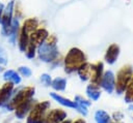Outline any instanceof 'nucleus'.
Instances as JSON below:
<instances>
[{"instance_id":"obj_1","label":"nucleus","mask_w":133,"mask_h":123,"mask_svg":"<svg viewBox=\"0 0 133 123\" xmlns=\"http://www.w3.org/2000/svg\"><path fill=\"white\" fill-rule=\"evenodd\" d=\"M37 53L41 61L46 63L54 61L58 55V51L56 47V37L48 36V38L38 47Z\"/></svg>"},{"instance_id":"obj_2","label":"nucleus","mask_w":133,"mask_h":123,"mask_svg":"<svg viewBox=\"0 0 133 123\" xmlns=\"http://www.w3.org/2000/svg\"><path fill=\"white\" fill-rule=\"evenodd\" d=\"M83 63H85V55L81 50L73 48L70 50L64 59V70L65 72L71 73L75 70H78V68Z\"/></svg>"},{"instance_id":"obj_3","label":"nucleus","mask_w":133,"mask_h":123,"mask_svg":"<svg viewBox=\"0 0 133 123\" xmlns=\"http://www.w3.org/2000/svg\"><path fill=\"white\" fill-rule=\"evenodd\" d=\"M34 91L35 89L33 87H24L19 89L17 93L12 95L9 101L5 104V109L7 111H15L17 106H19L21 103H23L28 99H31L34 95Z\"/></svg>"},{"instance_id":"obj_4","label":"nucleus","mask_w":133,"mask_h":123,"mask_svg":"<svg viewBox=\"0 0 133 123\" xmlns=\"http://www.w3.org/2000/svg\"><path fill=\"white\" fill-rule=\"evenodd\" d=\"M133 76V69L131 66L126 65L122 67V69L117 72L115 79V91L117 94H122L126 91L129 83L131 82Z\"/></svg>"},{"instance_id":"obj_5","label":"nucleus","mask_w":133,"mask_h":123,"mask_svg":"<svg viewBox=\"0 0 133 123\" xmlns=\"http://www.w3.org/2000/svg\"><path fill=\"white\" fill-rule=\"evenodd\" d=\"M49 107H50L49 101H42L35 103L26 118V123H39L43 120L46 113L48 112Z\"/></svg>"},{"instance_id":"obj_6","label":"nucleus","mask_w":133,"mask_h":123,"mask_svg":"<svg viewBox=\"0 0 133 123\" xmlns=\"http://www.w3.org/2000/svg\"><path fill=\"white\" fill-rule=\"evenodd\" d=\"M66 117L68 114L65 111L61 109H54L52 111L47 112L39 123H61L66 119Z\"/></svg>"},{"instance_id":"obj_7","label":"nucleus","mask_w":133,"mask_h":123,"mask_svg":"<svg viewBox=\"0 0 133 123\" xmlns=\"http://www.w3.org/2000/svg\"><path fill=\"white\" fill-rule=\"evenodd\" d=\"M99 86L107 93H112L115 90V75L111 70H107L103 73Z\"/></svg>"},{"instance_id":"obj_8","label":"nucleus","mask_w":133,"mask_h":123,"mask_svg":"<svg viewBox=\"0 0 133 123\" xmlns=\"http://www.w3.org/2000/svg\"><path fill=\"white\" fill-rule=\"evenodd\" d=\"M12 6H14V1H10L6 8L3 11L2 19H1V24H2V32L3 34H8L10 32V27H11V17H12Z\"/></svg>"},{"instance_id":"obj_9","label":"nucleus","mask_w":133,"mask_h":123,"mask_svg":"<svg viewBox=\"0 0 133 123\" xmlns=\"http://www.w3.org/2000/svg\"><path fill=\"white\" fill-rule=\"evenodd\" d=\"M34 99H28L26 101H24L23 103H21L19 106H17V109L15 110V115L18 119L22 120L24 118H27V116L29 115L30 111L32 110V107L34 106L35 102Z\"/></svg>"},{"instance_id":"obj_10","label":"nucleus","mask_w":133,"mask_h":123,"mask_svg":"<svg viewBox=\"0 0 133 123\" xmlns=\"http://www.w3.org/2000/svg\"><path fill=\"white\" fill-rule=\"evenodd\" d=\"M103 75V63L98 62L90 65V83L99 85Z\"/></svg>"},{"instance_id":"obj_11","label":"nucleus","mask_w":133,"mask_h":123,"mask_svg":"<svg viewBox=\"0 0 133 123\" xmlns=\"http://www.w3.org/2000/svg\"><path fill=\"white\" fill-rule=\"evenodd\" d=\"M49 34H48V31L46 29H36L34 32L31 33V36L29 37V42L33 43L35 47L36 45H41L47 38H48Z\"/></svg>"},{"instance_id":"obj_12","label":"nucleus","mask_w":133,"mask_h":123,"mask_svg":"<svg viewBox=\"0 0 133 123\" xmlns=\"http://www.w3.org/2000/svg\"><path fill=\"white\" fill-rule=\"evenodd\" d=\"M14 90V84L7 82L6 84H4V86L0 89V106L2 105H5L9 99L11 98L12 96V91Z\"/></svg>"},{"instance_id":"obj_13","label":"nucleus","mask_w":133,"mask_h":123,"mask_svg":"<svg viewBox=\"0 0 133 123\" xmlns=\"http://www.w3.org/2000/svg\"><path fill=\"white\" fill-rule=\"evenodd\" d=\"M50 96L56 101L58 102L59 104H61L62 106H65V107H69V109H73V110H76L77 112H79V106L77 105V103L74 101V100H71L69 98H65L61 95H59L58 93H55V92H51L50 93Z\"/></svg>"},{"instance_id":"obj_14","label":"nucleus","mask_w":133,"mask_h":123,"mask_svg":"<svg viewBox=\"0 0 133 123\" xmlns=\"http://www.w3.org/2000/svg\"><path fill=\"white\" fill-rule=\"evenodd\" d=\"M118 54H119V48L116 43H112L109 45V48L107 49L106 51V54H105V60L108 64H113L117 57H118Z\"/></svg>"},{"instance_id":"obj_15","label":"nucleus","mask_w":133,"mask_h":123,"mask_svg":"<svg viewBox=\"0 0 133 123\" xmlns=\"http://www.w3.org/2000/svg\"><path fill=\"white\" fill-rule=\"evenodd\" d=\"M85 93H86V96L88 97V99H89V100L97 101V100H99V98L101 97V90H100V86H99V85H96V84H91V83H90V84L86 87Z\"/></svg>"},{"instance_id":"obj_16","label":"nucleus","mask_w":133,"mask_h":123,"mask_svg":"<svg viewBox=\"0 0 133 123\" xmlns=\"http://www.w3.org/2000/svg\"><path fill=\"white\" fill-rule=\"evenodd\" d=\"M74 101H75V102L77 103V105L79 106V112H78V113H80V114L83 115V116H86L87 113H88V110H87V109H88V106L91 105V101H90L89 99L83 98V97L80 96V95L75 96Z\"/></svg>"},{"instance_id":"obj_17","label":"nucleus","mask_w":133,"mask_h":123,"mask_svg":"<svg viewBox=\"0 0 133 123\" xmlns=\"http://www.w3.org/2000/svg\"><path fill=\"white\" fill-rule=\"evenodd\" d=\"M94 119H95V122L96 123H115L112 120L111 116L107 112H105L103 110L96 111L95 112V115H94Z\"/></svg>"},{"instance_id":"obj_18","label":"nucleus","mask_w":133,"mask_h":123,"mask_svg":"<svg viewBox=\"0 0 133 123\" xmlns=\"http://www.w3.org/2000/svg\"><path fill=\"white\" fill-rule=\"evenodd\" d=\"M3 79L14 85H19L21 83V76L19 75V73L11 69H8L3 73Z\"/></svg>"},{"instance_id":"obj_19","label":"nucleus","mask_w":133,"mask_h":123,"mask_svg":"<svg viewBox=\"0 0 133 123\" xmlns=\"http://www.w3.org/2000/svg\"><path fill=\"white\" fill-rule=\"evenodd\" d=\"M29 33L22 27L21 34H20V40H19V48L22 52H26L27 47L29 44Z\"/></svg>"},{"instance_id":"obj_20","label":"nucleus","mask_w":133,"mask_h":123,"mask_svg":"<svg viewBox=\"0 0 133 123\" xmlns=\"http://www.w3.org/2000/svg\"><path fill=\"white\" fill-rule=\"evenodd\" d=\"M78 74L81 79V81H87L90 80V64L88 63H83L79 68H78Z\"/></svg>"},{"instance_id":"obj_21","label":"nucleus","mask_w":133,"mask_h":123,"mask_svg":"<svg viewBox=\"0 0 133 123\" xmlns=\"http://www.w3.org/2000/svg\"><path fill=\"white\" fill-rule=\"evenodd\" d=\"M51 87L55 91H64L66 88V80L63 78H55L52 80Z\"/></svg>"},{"instance_id":"obj_22","label":"nucleus","mask_w":133,"mask_h":123,"mask_svg":"<svg viewBox=\"0 0 133 123\" xmlns=\"http://www.w3.org/2000/svg\"><path fill=\"white\" fill-rule=\"evenodd\" d=\"M18 27H19V21L17 19H14L11 22V27H10V37L9 41L14 44L17 38V32H18Z\"/></svg>"},{"instance_id":"obj_23","label":"nucleus","mask_w":133,"mask_h":123,"mask_svg":"<svg viewBox=\"0 0 133 123\" xmlns=\"http://www.w3.org/2000/svg\"><path fill=\"white\" fill-rule=\"evenodd\" d=\"M26 56H27V58H29V59H32V58H34V56H35V45H34L33 43H31V42H29V44H28V47H27Z\"/></svg>"},{"instance_id":"obj_24","label":"nucleus","mask_w":133,"mask_h":123,"mask_svg":"<svg viewBox=\"0 0 133 123\" xmlns=\"http://www.w3.org/2000/svg\"><path fill=\"white\" fill-rule=\"evenodd\" d=\"M39 80H41L42 84H43V85H45V86H47V87H48V86H51V84H52L51 75H50V74H48V73H43V74H41Z\"/></svg>"},{"instance_id":"obj_25","label":"nucleus","mask_w":133,"mask_h":123,"mask_svg":"<svg viewBox=\"0 0 133 123\" xmlns=\"http://www.w3.org/2000/svg\"><path fill=\"white\" fill-rule=\"evenodd\" d=\"M19 73L22 74L23 76H26V78H29L31 75V69L28 67V66H20L19 69H18Z\"/></svg>"},{"instance_id":"obj_26","label":"nucleus","mask_w":133,"mask_h":123,"mask_svg":"<svg viewBox=\"0 0 133 123\" xmlns=\"http://www.w3.org/2000/svg\"><path fill=\"white\" fill-rule=\"evenodd\" d=\"M111 118H112V120L114 122H121V120L124 118V115L121 112H115V113H113V115H112Z\"/></svg>"},{"instance_id":"obj_27","label":"nucleus","mask_w":133,"mask_h":123,"mask_svg":"<svg viewBox=\"0 0 133 123\" xmlns=\"http://www.w3.org/2000/svg\"><path fill=\"white\" fill-rule=\"evenodd\" d=\"M0 64H3V65L7 64V59L2 53H0Z\"/></svg>"},{"instance_id":"obj_28","label":"nucleus","mask_w":133,"mask_h":123,"mask_svg":"<svg viewBox=\"0 0 133 123\" xmlns=\"http://www.w3.org/2000/svg\"><path fill=\"white\" fill-rule=\"evenodd\" d=\"M3 11H4V6H3V4H2V3H0V23H1V19H2Z\"/></svg>"},{"instance_id":"obj_29","label":"nucleus","mask_w":133,"mask_h":123,"mask_svg":"<svg viewBox=\"0 0 133 123\" xmlns=\"http://www.w3.org/2000/svg\"><path fill=\"white\" fill-rule=\"evenodd\" d=\"M72 123H86V122H85L83 119L80 118V119H77V120H75V121H72Z\"/></svg>"},{"instance_id":"obj_30","label":"nucleus","mask_w":133,"mask_h":123,"mask_svg":"<svg viewBox=\"0 0 133 123\" xmlns=\"http://www.w3.org/2000/svg\"><path fill=\"white\" fill-rule=\"evenodd\" d=\"M61 123H72V120H70V119H65V120L62 121Z\"/></svg>"},{"instance_id":"obj_31","label":"nucleus","mask_w":133,"mask_h":123,"mask_svg":"<svg viewBox=\"0 0 133 123\" xmlns=\"http://www.w3.org/2000/svg\"><path fill=\"white\" fill-rule=\"evenodd\" d=\"M1 70H2V67H1V66H0V71H1Z\"/></svg>"},{"instance_id":"obj_32","label":"nucleus","mask_w":133,"mask_h":123,"mask_svg":"<svg viewBox=\"0 0 133 123\" xmlns=\"http://www.w3.org/2000/svg\"><path fill=\"white\" fill-rule=\"evenodd\" d=\"M115 123H122V122H115Z\"/></svg>"}]
</instances>
